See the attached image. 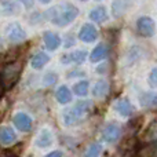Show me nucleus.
Returning a JSON list of instances; mask_svg holds the SVG:
<instances>
[{
    "label": "nucleus",
    "instance_id": "412c9836",
    "mask_svg": "<svg viewBox=\"0 0 157 157\" xmlns=\"http://www.w3.org/2000/svg\"><path fill=\"white\" fill-rule=\"evenodd\" d=\"M90 91V83L87 80H80L78 83H76L73 86V92L77 97H87Z\"/></svg>",
    "mask_w": 157,
    "mask_h": 157
},
{
    "label": "nucleus",
    "instance_id": "a878e982",
    "mask_svg": "<svg viewBox=\"0 0 157 157\" xmlns=\"http://www.w3.org/2000/svg\"><path fill=\"white\" fill-rule=\"evenodd\" d=\"M19 2H21L26 8H32L33 7V0H19Z\"/></svg>",
    "mask_w": 157,
    "mask_h": 157
},
{
    "label": "nucleus",
    "instance_id": "f257e3e1",
    "mask_svg": "<svg viewBox=\"0 0 157 157\" xmlns=\"http://www.w3.org/2000/svg\"><path fill=\"white\" fill-rule=\"evenodd\" d=\"M78 15V8L71 3H61L52 6L46 13V18L55 26H68L71 25Z\"/></svg>",
    "mask_w": 157,
    "mask_h": 157
},
{
    "label": "nucleus",
    "instance_id": "39448f33",
    "mask_svg": "<svg viewBox=\"0 0 157 157\" xmlns=\"http://www.w3.org/2000/svg\"><path fill=\"white\" fill-rule=\"evenodd\" d=\"M13 123L15 125L17 130H19L21 132H29L33 127V120L25 112H17L13 116Z\"/></svg>",
    "mask_w": 157,
    "mask_h": 157
},
{
    "label": "nucleus",
    "instance_id": "f3484780",
    "mask_svg": "<svg viewBox=\"0 0 157 157\" xmlns=\"http://www.w3.org/2000/svg\"><path fill=\"white\" fill-rule=\"evenodd\" d=\"M48 62H50V57L43 51L36 52V54L30 58V66H32L33 69H36V71L43 69Z\"/></svg>",
    "mask_w": 157,
    "mask_h": 157
},
{
    "label": "nucleus",
    "instance_id": "c85d7f7f",
    "mask_svg": "<svg viewBox=\"0 0 157 157\" xmlns=\"http://www.w3.org/2000/svg\"><path fill=\"white\" fill-rule=\"evenodd\" d=\"M80 2H87V0H80Z\"/></svg>",
    "mask_w": 157,
    "mask_h": 157
},
{
    "label": "nucleus",
    "instance_id": "f8f14e48",
    "mask_svg": "<svg viewBox=\"0 0 157 157\" xmlns=\"http://www.w3.org/2000/svg\"><path fill=\"white\" fill-rule=\"evenodd\" d=\"M17 141V135L13 128L7 125H0V145L2 146H10Z\"/></svg>",
    "mask_w": 157,
    "mask_h": 157
},
{
    "label": "nucleus",
    "instance_id": "7ed1b4c3",
    "mask_svg": "<svg viewBox=\"0 0 157 157\" xmlns=\"http://www.w3.org/2000/svg\"><path fill=\"white\" fill-rule=\"evenodd\" d=\"M22 72V62L21 61H14L10 62L3 68L2 73H0V84L2 88L10 90L11 87L15 86V83L18 81L19 76Z\"/></svg>",
    "mask_w": 157,
    "mask_h": 157
},
{
    "label": "nucleus",
    "instance_id": "f03ea898",
    "mask_svg": "<svg viewBox=\"0 0 157 157\" xmlns=\"http://www.w3.org/2000/svg\"><path fill=\"white\" fill-rule=\"evenodd\" d=\"M94 105H92L91 101H80L77 102L75 106L68 108L62 112V121L66 127H73L77 125L78 123H81L88 113L92 110Z\"/></svg>",
    "mask_w": 157,
    "mask_h": 157
},
{
    "label": "nucleus",
    "instance_id": "20e7f679",
    "mask_svg": "<svg viewBox=\"0 0 157 157\" xmlns=\"http://www.w3.org/2000/svg\"><path fill=\"white\" fill-rule=\"evenodd\" d=\"M101 135H102V141L106 144H113V142L119 141L120 135H121V128L117 123H106L103 125L102 131H101Z\"/></svg>",
    "mask_w": 157,
    "mask_h": 157
},
{
    "label": "nucleus",
    "instance_id": "dca6fc26",
    "mask_svg": "<svg viewBox=\"0 0 157 157\" xmlns=\"http://www.w3.org/2000/svg\"><path fill=\"white\" fill-rule=\"evenodd\" d=\"M108 52H109V48L105 43L98 44V46L91 51V54H90V61L94 63L101 62V61H103L106 57H108Z\"/></svg>",
    "mask_w": 157,
    "mask_h": 157
},
{
    "label": "nucleus",
    "instance_id": "2eb2a0df",
    "mask_svg": "<svg viewBox=\"0 0 157 157\" xmlns=\"http://www.w3.org/2000/svg\"><path fill=\"white\" fill-rule=\"evenodd\" d=\"M108 17H109L108 10H106V7H103V6L92 8L88 14V18L91 19L92 22H95V24H103V22H106L108 21Z\"/></svg>",
    "mask_w": 157,
    "mask_h": 157
},
{
    "label": "nucleus",
    "instance_id": "a211bd4d",
    "mask_svg": "<svg viewBox=\"0 0 157 157\" xmlns=\"http://www.w3.org/2000/svg\"><path fill=\"white\" fill-rule=\"evenodd\" d=\"M72 98H73L72 97V91L66 86L58 87L57 91H55V99H57L58 103H61V105H68L72 101Z\"/></svg>",
    "mask_w": 157,
    "mask_h": 157
},
{
    "label": "nucleus",
    "instance_id": "6e6552de",
    "mask_svg": "<svg viewBox=\"0 0 157 157\" xmlns=\"http://www.w3.org/2000/svg\"><path fill=\"white\" fill-rule=\"evenodd\" d=\"M136 30L142 37H152L155 33V21L150 17H141L136 21Z\"/></svg>",
    "mask_w": 157,
    "mask_h": 157
},
{
    "label": "nucleus",
    "instance_id": "9d476101",
    "mask_svg": "<svg viewBox=\"0 0 157 157\" xmlns=\"http://www.w3.org/2000/svg\"><path fill=\"white\" fill-rule=\"evenodd\" d=\"M78 39L84 43H92L98 39V29L92 24H86L78 30Z\"/></svg>",
    "mask_w": 157,
    "mask_h": 157
},
{
    "label": "nucleus",
    "instance_id": "aec40b11",
    "mask_svg": "<svg viewBox=\"0 0 157 157\" xmlns=\"http://www.w3.org/2000/svg\"><path fill=\"white\" fill-rule=\"evenodd\" d=\"M101 153H102V144L92 142V144H90L87 146L83 157H101Z\"/></svg>",
    "mask_w": 157,
    "mask_h": 157
},
{
    "label": "nucleus",
    "instance_id": "1a4fd4ad",
    "mask_svg": "<svg viewBox=\"0 0 157 157\" xmlns=\"http://www.w3.org/2000/svg\"><path fill=\"white\" fill-rule=\"evenodd\" d=\"M113 109L120 116L125 117V119L131 117L134 113V106H132V103L130 102V99H127V98H120V99H117L113 105Z\"/></svg>",
    "mask_w": 157,
    "mask_h": 157
},
{
    "label": "nucleus",
    "instance_id": "0eeeda50",
    "mask_svg": "<svg viewBox=\"0 0 157 157\" xmlns=\"http://www.w3.org/2000/svg\"><path fill=\"white\" fill-rule=\"evenodd\" d=\"M54 144V134H52L51 128L48 127H43L40 131L37 132L35 139V145L40 149H47Z\"/></svg>",
    "mask_w": 157,
    "mask_h": 157
},
{
    "label": "nucleus",
    "instance_id": "4468645a",
    "mask_svg": "<svg viewBox=\"0 0 157 157\" xmlns=\"http://www.w3.org/2000/svg\"><path fill=\"white\" fill-rule=\"evenodd\" d=\"M19 13H21V7L13 0H4V2L0 3V14L2 15L11 17Z\"/></svg>",
    "mask_w": 157,
    "mask_h": 157
},
{
    "label": "nucleus",
    "instance_id": "cd10ccee",
    "mask_svg": "<svg viewBox=\"0 0 157 157\" xmlns=\"http://www.w3.org/2000/svg\"><path fill=\"white\" fill-rule=\"evenodd\" d=\"M2 90H3V88H2V84H0V95H2Z\"/></svg>",
    "mask_w": 157,
    "mask_h": 157
},
{
    "label": "nucleus",
    "instance_id": "b1692460",
    "mask_svg": "<svg viewBox=\"0 0 157 157\" xmlns=\"http://www.w3.org/2000/svg\"><path fill=\"white\" fill-rule=\"evenodd\" d=\"M156 76H157V71H156V68H153L152 72H150V75H149V84H150V87H152V88H156V86H157Z\"/></svg>",
    "mask_w": 157,
    "mask_h": 157
},
{
    "label": "nucleus",
    "instance_id": "423d86ee",
    "mask_svg": "<svg viewBox=\"0 0 157 157\" xmlns=\"http://www.w3.org/2000/svg\"><path fill=\"white\" fill-rule=\"evenodd\" d=\"M6 36L14 44H19L26 40V32L19 24H10L6 29Z\"/></svg>",
    "mask_w": 157,
    "mask_h": 157
},
{
    "label": "nucleus",
    "instance_id": "ddd939ff",
    "mask_svg": "<svg viewBox=\"0 0 157 157\" xmlns=\"http://www.w3.org/2000/svg\"><path fill=\"white\" fill-rule=\"evenodd\" d=\"M43 41L46 48H48L50 51H55L61 46V37L55 32H51V30H47V32L43 33Z\"/></svg>",
    "mask_w": 157,
    "mask_h": 157
},
{
    "label": "nucleus",
    "instance_id": "5701e85b",
    "mask_svg": "<svg viewBox=\"0 0 157 157\" xmlns=\"http://www.w3.org/2000/svg\"><path fill=\"white\" fill-rule=\"evenodd\" d=\"M57 80H58L57 75L52 73V72H48V73L44 75V77H43V84H44V86H52V84L57 83Z\"/></svg>",
    "mask_w": 157,
    "mask_h": 157
},
{
    "label": "nucleus",
    "instance_id": "bb28decb",
    "mask_svg": "<svg viewBox=\"0 0 157 157\" xmlns=\"http://www.w3.org/2000/svg\"><path fill=\"white\" fill-rule=\"evenodd\" d=\"M40 3H43V4H48V3H51L52 0H39Z\"/></svg>",
    "mask_w": 157,
    "mask_h": 157
},
{
    "label": "nucleus",
    "instance_id": "6ab92c4d",
    "mask_svg": "<svg viewBox=\"0 0 157 157\" xmlns=\"http://www.w3.org/2000/svg\"><path fill=\"white\" fill-rule=\"evenodd\" d=\"M109 94V83L106 80H98L92 86V95L95 98H105Z\"/></svg>",
    "mask_w": 157,
    "mask_h": 157
},
{
    "label": "nucleus",
    "instance_id": "393cba45",
    "mask_svg": "<svg viewBox=\"0 0 157 157\" xmlns=\"http://www.w3.org/2000/svg\"><path fill=\"white\" fill-rule=\"evenodd\" d=\"M44 157H63V153L61 150H54V152H50L48 155H46Z\"/></svg>",
    "mask_w": 157,
    "mask_h": 157
},
{
    "label": "nucleus",
    "instance_id": "4be33fe9",
    "mask_svg": "<svg viewBox=\"0 0 157 157\" xmlns=\"http://www.w3.org/2000/svg\"><path fill=\"white\" fill-rule=\"evenodd\" d=\"M139 101H141L142 106L145 108H153L156 105V94H150V92H144L139 97Z\"/></svg>",
    "mask_w": 157,
    "mask_h": 157
},
{
    "label": "nucleus",
    "instance_id": "9b49d317",
    "mask_svg": "<svg viewBox=\"0 0 157 157\" xmlns=\"http://www.w3.org/2000/svg\"><path fill=\"white\" fill-rule=\"evenodd\" d=\"M87 59V51L86 50H76V51H72V52H68V54L62 55L61 58V62L63 65H69V63H83L84 61Z\"/></svg>",
    "mask_w": 157,
    "mask_h": 157
}]
</instances>
